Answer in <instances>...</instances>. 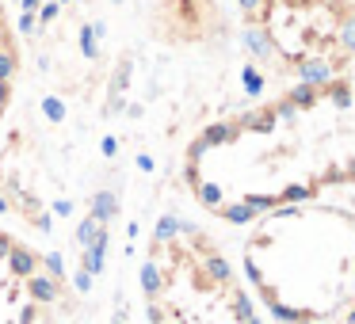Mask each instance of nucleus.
Here are the masks:
<instances>
[{
	"label": "nucleus",
	"mask_w": 355,
	"mask_h": 324,
	"mask_svg": "<svg viewBox=\"0 0 355 324\" xmlns=\"http://www.w3.org/2000/svg\"><path fill=\"white\" fill-rule=\"evenodd\" d=\"M184 183L199 210L230 225L355 187V77L302 80L210 123L184 153Z\"/></svg>",
	"instance_id": "f257e3e1"
},
{
	"label": "nucleus",
	"mask_w": 355,
	"mask_h": 324,
	"mask_svg": "<svg viewBox=\"0 0 355 324\" xmlns=\"http://www.w3.org/2000/svg\"><path fill=\"white\" fill-rule=\"evenodd\" d=\"M241 271L279 324H329L355 309V210L298 202L256 217L241 240Z\"/></svg>",
	"instance_id": "f03ea898"
},
{
	"label": "nucleus",
	"mask_w": 355,
	"mask_h": 324,
	"mask_svg": "<svg viewBox=\"0 0 355 324\" xmlns=\"http://www.w3.org/2000/svg\"><path fill=\"white\" fill-rule=\"evenodd\" d=\"M149 324H263L245 275L202 225L168 214L141 255Z\"/></svg>",
	"instance_id": "7ed1b4c3"
},
{
	"label": "nucleus",
	"mask_w": 355,
	"mask_h": 324,
	"mask_svg": "<svg viewBox=\"0 0 355 324\" xmlns=\"http://www.w3.org/2000/svg\"><path fill=\"white\" fill-rule=\"evenodd\" d=\"M241 24L286 77L332 80L355 65V0H241Z\"/></svg>",
	"instance_id": "20e7f679"
},
{
	"label": "nucleus",
	"mask_w": 355,
	"mask_h": 324,
	"mask_svg": "<svg viewBox=\"0 0 355 324\" xmlns=\"http://www.w3.org/2000/svg\"><path fill=\"white\" fill-rule=\"evenodd\" d=\"M62 298V278L16 233L0 229V324H46Z\"/></svg>",
	"instance_id": "39448f33"
},
{
	"label": "nucleus",
	"mask_w": 355,
	"mask_h": 324,
	"mask_svg": "<svg viewBox=\"0 0 355 324\" xmlns=\"http://www.w3.org/2000/svg\"><path fill=\"white\" fill-rule=\"evenodd\" d=\"M16 80H19V42L12 35L8 19L0 12V123L12 107V96H16Z\"/></svg>",
	"instance_id": "423d86ee"
}]
</instances>
